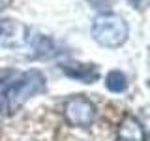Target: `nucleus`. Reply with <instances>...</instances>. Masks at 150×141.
Masks as SVG:
<instances>
[{
	"instance_id": "1",
	"label": "nucleus",
	"mask_w": 150,
	"mask_h": 141,
	"mask_svg": "<svg viewBox=\"0 0 150 141\" xmlns=\"http://www.w3.org/2000/svg\"><path fill=\"white\" fill-rule=\"evenodd\" d=\"M47 79L40 70H28L19 77L11 79L4 92L0 94V109L6 115H13L17 109H21L32 96L45 90Z\"/></svg>"
},
{
	"instance_id": "2",
	"label": "nucleus",
	"mask_w": 150,
	"mask_h": 141,
	"mask_svg": "<svg viewBox=\"0 0 150 141\" xmlns=\"http://www.w3.org/2000/svg\"><path fill=\"white\" fill-rule=\"evenodd\" d=\"M128 23L118 13H100L92 21V38L101 47L116 49L128 40Z\"/></svg>"
},
{
	"instance_id": "3",
	"label": "nucleus",
	"mask_w": 150,
	"mask_h": 141,
	"mask_svg": "<svg viewBox=\"0 0 150 141\" xmlns=\"http://www.w3.org/2000/svg\"><path fill=\"white\" fill-rule=\"evenodd\" d=\"M62 115L64 120L69 126L75 128H88L94 124L98 117V109L94 105L90 98L83 96V94H73V96L66 98L62 103Z\"/></svg>"
},
{
	"instance_id": "4",
	"label": "nucleus",
	"mask_w": 150,
	"mask_h": 141,
	"mask_svg": "<svg viewBox=\"0 0 150 141\" xmlns=\"http://www.w3.org/2000/svg\"><path fill=\"white\" fill-rule=\"evenodd\" d=\"M30 28L15 19H0V45L21 49L30 45Z\"/></svg>"
},
{
	"instance_id": "5",
	"label": "nucleus",
	"mask_w": 150,
	"mask_h": 141,
	"mask_svg": "<svg viewBox=\"0 0 150 141\" xmlns=\"http://www.w3.org/2000/svg\"><path fill=\"white\" fill-rule=\"evenodd\" d=\"M116 141H146L143 122L133 115H124L116 130Z\"/></svg>"
},
{
	"instance_id": "6",
	"label": "nucleus",
	"mask_w": 150,
	"mask_h": 141,
	"mask_svg": "<svg viewBox=\"0 0 150 141\" xmlns=\"http://www.w3.org/2000/svg\"><path fill=\"white\" fill-rule=\"evenodd\" d=\"M60 68H62V72L68 75V77L75 79V81H81V83H94L98 77H100V70H98V66H94V64L64 62Z\"/></svg>"
},
{
	"instance_id": "7",
	"label": "nucleus",
	"mask_w": 150,
	"mask_h": 141,
	"mask_svg": "<svg viewBox=\"0 0 150 141\" xmlns=\"http://www.w3.org/2000/svg\"><path fill=\"white\" fill-rule=\"evenodd\" d=\"M105 87L109 88L111 92H124L126 88H128V79H126V75L118 72V70H112V72L107 73L105 77Z\"/></svg>"
},
{
	"instance_id": "8",
	"label": "nucleus",
	"mask_w": 150,
	"mask_h": 141,
	"mask_svg": "<svg viewBox=\"0 0 150 141\" xmlns=\"http://www.w3.org/2000/svg\"><path fill=\"white\" fill-rule=\"evenodd\" d=\"M88 2H90L92 8H96V9H105V8L111 6V0H88Z\"/></svg>"
},
{
	"instance_id": "9",
	"label": "nucleus",
	"mask_w": 150,
	"mask_h": 141,
	"mask_svg": "<svg viewBox=\"0 0 150 141\" xmlns=\"http://www.w3.org/2000/svg\"><path fill=\"white\" fill-rule=\"evenodd\" d=\"M11 2H13V0H0V9H6Z\"/></svg>"
},
{
	"instance_id": "10",
	"label": "nucleus",
	"mask_w": 150,
	"mask_h": 141,
	"mask_svg": "<svg viewBox=\"0 0 150 141\" xmlns=\"http://www.w3.org/2000/svg\"><path fill=\"white\" fill-rule=\"evenodd\" d=\"M128 2H131L133 6H139V4H141V0H128Z\"/></svg>"
}]
</instances>
